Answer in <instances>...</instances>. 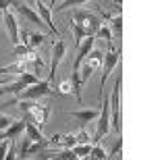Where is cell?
I'll use <instances>...</instances> for the list:
<instances>
[{
  "label": "cell",
  "mask_w": 160,
  "mask_h": 160,
  "mask_svg": "<svg viewBox=\"0 0 160 160\" xmlns=\"http://www.w3.org/2000/svg\"><path fill=\"white\" fill-rule=\"evenodd\" d=\"M119 96H121V75H117L112 94L108 98V106H110V127L114 129V133H121V102H119Z\"/></svg>",
  "instance_id": "1"
},
{
  "label": "cell",
  "mask_w": 160,
  "mask_h": 160,
  "mask_svg": "<svg viewBox=\"0 0 160 160\" xmlns=\"http://www.w3.org/2000/svg\"><path fill=\"white\" fill-rule=\"evenodd\" d=\"M19 98L21 100H38V98H44V96H50L52 94V88H50V81L48 79H40V81L31 83L23 92H19Z\"/></svg>",
  "instance_id": "2"
},
{
  "label": "cell",
  "mask_w": 160,
  "mask_h": 160,
  "mask_svg": "<svg viewBox=\"0 0 160 160\" xmlns=\"http://www.w3.org/2000/svg\"><path fill=\"white\" fill-rule=\"evenodd\" d=\"M73 21L81 25L83 29L88 31V36H96L98 27L102 25L100 19L96 17L94 12H89V11H75V15H73Z\"/></svg>",
  "instance_id": "3"
},
{
  "label": "cell",
  "mask_w": 160,
  "mask_h": 160,
  "mask_svg": "<svg viewBox=\"0 0 160 160\" xmlns=\"http://www.w3.org/2000/svg\"><path fill=\"white\" fill-rule=\"evenodd\" d=\"M121 62V54L114 50L112 46L108 48V52H104V60H102V81H100V85H102V89H100V96H104V83H106V79H108V75L114 71V67Z\"/></svg>",
  "instance_id": "4"
},
{
  "label": "cell",
  "mask_w": 160,
  "mask_h": 160,
  "mask_svg": "<svg viewBox=\"0 0 160 160\" xmlns=\"http://www.w3.org/2000/svg\"><path fill=\"white\" fill-rule=\"evenodd\" d=\"M67 54V42L65 40H56L52 44V62H50V73H48V81H52L54 75H56V69H58L60 60L65 58Z\"/></svg>",
  "instance_id": "5"
},
{
  "label": "cell",
  "mask_w": 160,
  "mask_h": 160,
  "mask_svg": "<svg viewBox=\"0 0 160 160\" xmlns=\"http://www.w3.org/2000/svg\"><path fill=\"white\" fill-rule=\"evenodd\" d=\"M11 4L15 6V11H17V12H19V15H21L23 19H27L29 23L38 25V27H40V25H46V23H44V21L40 19V15H38V12L33 11V8H31L29 4H25V2H19V0H12Z\"/></svg>",
  "instance_id": "6"
},
{
  "label": "cell",
  "mask_w": 160,
  "mask_h": 160,
  "mask_svg": "<svg viewBox=\"0 0 160 160\" xmlns=\"http://www.w3.org/2000/svg\"><path fill=\"white\" fill-rule=\"evenodd\" d=\"M2 21H4V25H6V31H8V38H11V42L17 46L19 42V23H17V17L12 15L8 8H6L4 12H2Z\"/></svg>",
  "instance_id": "7"
},
{
  "label": "cell",
  "mask_w": 160,
  "mask_h": 160,
  "mask_svg": "<svg viewBox=\"0 0 160 160\" xmlns=\"http://www.w3.org/2000/svg\"><path fill=\"white\" fill-rule=\"evenodd\" d=\"M25 121H31V123L36 125H44L48 121V114H50V108L48 106H42V104H33V108H31L29 112H23Z\"/></svg>",
  "instance_id": "8"
},
{
  "label": "cell",
  "mask_w": 160,
  "mask_h": 160,
  "mask_svg": "<svg viewBox=\"0 0 160 160\" xmlns=\"http://www.w3.org/2000/svg\"><path fill=\"white\" fill-rule=\"evenodd\" d=\"M33 6H36V12L40 15V19L48 25V27H50V31H54V36L60 38V33L56 31V27H54V21H52V8H50V6H46L44 2H42V0H38Z\"/></svg>",
  "instance_id": "9"
},
{
  "label": "cell",
  "mask_w": 160,
  "mask_h": 160,
  "mask_svg": "<svg viewBox=\"0 0 160 160\" xmlns=\"http://www.w3.org/2000/svg\"><path fill=\"white\" fill-rule=\"evenodd\" d=\"M94 42H96V36H88L85 40L79 44V50H77V56H75V65H73V69H79L81 67V62H83V58L88 56L92 50H94Z\"/></svg>",
  "instance_id": "10"
},
{
  "label": "cell",
  "mask_w": 160,
  "mask_h": 160,
  "mask_svg": "<svg viewBox=\"0 0 160 160\" xmlns=\"http://www.w3.org/2000/svg\"><path fill=\"white\" fill-rule=\"evenodd\" d=\"M98 114H100V110H96V108H88V110H71V117L79 121L81 129H83L88 123H92V121L98 119Z\"/></svg>",
  "instance_id": "11"
},
{
  "label": "cell",
  "mask_w": 160,
  "mask_h": 160,
  "mask_svg": "<svg viewBox=\"0 0 160 160\" xmlns=\"http://www.w3.org/2000/svg\"><path fill=\"white\" fill-rule=\"evenodd\" d=\"M25 123H27L25 119L12 121V123L4 129V137H8V139H15V137H19L21 133H25Z\"/></svg>",
  "instance_id": "12"
},
{
  "label": "cell",
  "mask_w": 160,
  "mask_h": 160,
  "mask_svg": "<svg viewBox=\"0 0 160 160\" xmlns=\"http://www.w3.org/2000/svg\"><path fill=\"white\" fill-rule=\"evenodd\" d=\"M102 60H104V52H100V50H92V52L83 58V62L96 71V69H100V67H102Z\"/></svg>",
  "instance_id": "13"
},
{
  "label": "cell",
  "mask_w": 160,
  "mask_h": 160,
  "mask_svg": "<svg viewBox=\"0 0 160 160\" xmlns=\"http://www.w3.org/2000/svg\"><path fill=\"white\" fill-rule=\"evenodd\" d=\"M71 150H73V154H75V158H88L89 152H92V143L89 142H77Z\"/></svg>",
  "instance_id": "14"
},
{
  "label": "cell",
  "mask_w": 160,
  "mask_h": 160,
  "mask_svg": "<svg viewBox=\"0 0 160 160\" xmlns=\"http://www.w3.org/2000/svg\"><path fill=\"white\" fill-rule=\"evenodd\" d=\"M25 135L29 137L31 142H42V139H44L42 131L38 129V125H36V123H31V121H27V123H25Z\"/></svg>",
  "instance_id": "15"
},
{
  "label": "cell",
  "mask_w": 160,
  "mask_h": 160,
  "mask_svg": "<svg viewBox=\"0 0 160 160\" xmlns=\"http://www.w3.org/2000/svg\"><path fill=\"white\" fill-rule=\"evenodd\" d=\"M71 85H73V94L77 96V100L81 102V88H83V83H81V77H79V69H73V73H71Z\"/></svg>",
  "instance_id": "16"
},
{
  "label": "cell",
  "mask_w": 160,
  "mask_h": 160,
  "mask_svg": "<svg viewBox=\"0 0 160 160\" xmlns=\"http://www.w3.org/2000/svg\"><path fill=\"white\" fill-rule=\"evenodd\" d=\"M44 40H46V36H44V33H40V31H38V33H29V36H27V44H25V46L29 48V50H38V46H42V44H44Z\"/></svg>",
  "instance_id": "17"
},
{
  "label": "cell",
  "mask_w": 160,
  "mask_h": 160,
  "mask_svg": "<svg viewBox=\"0 0 160 160\" xmlns=\"http://www.w3.org/2000/svg\"><path fill=\"white\" fill-rule=\"evenodd\" d=\"M69 21H71V19H69ZM71 29H73V36H75V44L79 46V44H81V42L88 38V31L83 29L79 23H75V21H71Z\"/></svg>",
  "instance_id": "18"
},
{
  "label": "cell",
  "mask_w": 160,
  "mask_h": 160,
  "mask_svg": "<svg viewBox=\"0 0 160 160\" xmlns=\"http://www.w3.org/2000/svg\"><path fill=\"white\" fill-rule=\"evenodd\" d=\"M88 158H94V160H104V158H108V152L104 148H102V146H98V143H96V146H92V152H89V156Z\"/></svg>",
  "instance_id": "19"
},
{
  "label": "cell",
  "mask_w": 160,
  "mask_h": 160,
  "mask_svg": "<svg viewBox=\"0 0 160 160\" xmlns=\"http://www.w3.org/2000/svg\"><path fill=\"white\" fill-rule=\"evenodd\" d=\"M96 38H102V40H106L108 44L112 46V31H110V27H106V25H100V27H98Z\"/></svg>",
  "instance_id": "20"
},
{
  "label": "cell",
  "mask_w": 160,
  "mask_h": 160,
  "mask_svg": "<svg viewBox=\"0 0 160 160\" xmlns=\"http://www.w3.org/2000/svg\"><path fill=\"white\" fill-rule=\"evenodd\" d=\"M110 23H112V38H121V33H123V19L121 17H112L110 19Z\"/></svg>",
  "instance_id": "21"
},
{
  "label": "cell",
  "mask_w": 160,
  "mask_h": 160,
  "mask_svg": "<svg viewBox=\"0 0 160 160\" xmlns=\"http://www.w3.org/2000/svg\"><path fill=\"white\" fill-rule=\"evenodd\" d=\"M83 2H88V0H62L54 11L58 12V11H65V8H71V6H77V4H83Z\"/></svg>",
  "instance_id": "22"
},
{
  "label": "cell",
  "mask_w": 160,
  "mask_h": 160,
  "mask_svg": "<svg viewBox=\"0 0 160 160\" xmlns=\"http://www.w3.org/2000/svg\"><path fill=\"white\" fill-rule=\"evenodd\" d=\"M27 52H29V48H27V46H21V42H19L17 46H15V50H12V56H15L17 60H23Z\"/></svg>",
  "instance_id": "23"
},
{
  "label": "cell",
  "mask_w": 160,
  "mask_h": 160,
  "mask_svg": "<svg viewBox=\"0 0 160 160\" xmlns=\"http://www.w3.org/2000/svg\"><path fill=\"white\" fill-rule=\"evenodd\" d=\"M58 92L60 94H65V96H69L73 92V85H71V79H62V83L58 85Z\"/></svg>",
  "instance_id": "24"
},
{
  "label": "cell",
  "mask_w": 160,
  "mask_h": 160,
  "mask_svg": "<svg viewBox=\"0 0 160 160\" xmlns=\"http://www.w3.org/2000/svg\"><path fill=\"white\" fill-rule=\"evenodd\" d=\"M8 146H11V139H8V137L0 139V160H4L6 152H8Z\"/></svg>",
  "instance_id": "25"
},
{
  "label": "cell",
  "mask_w": 160,
  "mask_h": 160,
  "mask_svg": "<svg viewBox=\"0 0 160 160\" xmlns=\"http://www.w3.org/2000/svg\"><path fill=\"white\" fill-rule=\"evenodd\" d=\"M58 158H62V160H73V158H75V154H73L71 148H65L62 152H58Z\"/></svg>",
  "instance_id": "26"
},
{
  "label": "cell",
  "mask_w": 160,
  "mask_h": 160,
  "mask_svg": "<svg viewBox=\"0 0 160 160\" xmlns=\"http://www.w3.org/2000/svg\"><path fill=\"white\" fill-rule=\"evenodd\" d=\"M33 104H36L33 100H21V104H19V108H21L23 112H29L31 108H33Z\"/></svg>",
  "instance_id": "27"
},
{
  "label": "cell",
  "mask_w": 160,
  "mask_h": 160,
  "mask_svg": "<svg viewBox=\"0 0 160 160\" xmlns=\"http://www.w3.org/2000/svg\"><path fill=\"white\" fill-rule=\"evenodd\" d=\"M12 121H15V119H11V117H0V131H4Z\"/></svg>",
  "instance_id": "28"
},
{
  "label": "cell",
  "mask_w": 160,
  "mask_h": 160,
  "mask_svg": "<svg viewBox=\"0 0 160 160\" xmlns=\"http://www.w3.org/2000/svg\"><path fill=\"white\" fill-rule=\"evenodd\" d=\"M6 160H12V158H17V150H15V146H12V139H11V146H8V152H6L4 156Z\"/></svg>",
  "instance_id": "29"
},
{
  "label": "cell",
  "mask_w": 160,
  "mask_h": 160,
  "mask_svg": "<svg viewBox=\"0 0 160 160\" xmlns=\"http://www.w3.org/2000/svg\"><path fill=\"white\" fill-rule=\"evenodd\" d=\"M119 150H121V137L114 142V146L110 148V152H108V154H110V156H117V152H119Z\"/></svg>",
  "instance_id": "30"
},
{
  "label": "cell",
  "mask_w": 160,
  "mask_h": 160,
  "mask_svg": "<svg viewBox=\"0 0 160 160\" xmlns=\"http://www.w3.org/2000/svg\"><path fill=\"white\" fill-rule=\"evenodd\" d=\"M11 2L12 0H0V11H6V8L11 6Z\"/></svg>",
  "instance_id": "31"
},
{
  "label": "cell",
  "mask_w": 160,
  "mask_h": 160,
  "mask_svg": "<svg viewBox=\"0 0 160 160\" xmlns=\"http://www.w3.org/2000/svg\"><path fill=\"white\" fill-rule=\"evenodd\" d=\"M2 83H11V75H0V85Z\"/></svg>",
  "instance_id": "32"
},
{
  "label": "cell",
  "mask_w": 160,
  "mask_h": 160,
  "mask_svg": "<svg viewBox=\"0 0 160 160\" xmlns=\"http://www.w3.org/2000/svg\"><path fill=\"white\" fill-rule=\"evenodd\" d=\"M36 2H38V0H25V4H29V6H33Z\"/></svg>",
  "instance_id": "33"
},
{
  "label": "cell",
  "mask_w": 160,
  "mask_h": 160,
  "mask_svg": "<svg viewBox=\"0 0 160 160\" xmlns=\"http://www.w3.org/2000/svg\"><path fill=\"white\" fill-rule=\"evenodd\" d=\"M0 139H4V131H0Z\"/></svg>",
  "instance_id": "34"
},
{
  "label": "cell",
  "mask_w": 160,
  "mask_h": 160,
  "mask_svg": "<svg viewBox=\"0 0 160 160\" xmlns=\"http://www.w3.org/2000/svg\"><path fill=\"white\" fill-rule=\"evenodd\" d=\"M2 12H4V11H0V23H2Z\"/></svg>",
  "instance_id": "35"
},
{
  "label": "cell",
  "mask_w": 160,
  "mask_h": 160,
  "mask_svg": "<svg viewBox=\"0 0 160 160\" xmlns=\"http://www.w3.org/2000/svg\"><path fill=\"white\" fill-rule=\"evenodd\" d=\"M50 2H52V6H54V2H56V0H50Z\"/></svg>",
  "instance_id": "36"
},
{
  "label": "cell",
  "mask_w": 160,
  "mask_h": 160,
  "mask_svg": "<svg viewBox=\"0 0 160 160\" xmlns=\"http://www.w3.org/2000/svg\"><path fill=\"white\" fill-rule=\"evenodd\" d=\"M114 2H117V4H119V2H121V0H114Z\"/></svg>",
  "instance_id": "37"
}]
</instances>
